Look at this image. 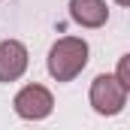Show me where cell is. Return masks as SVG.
<instances>
[{"label":"cell","instance_id":"cell-6","mask_svg":"<svg viewBox=\"0 0 130 130\" xmlns=\"http://www.w3.org/2000/svg\"><path fill=\"white\" fill-rule=\"evenodd\" d=\"M115 76H118L121 85H127V88H130V55H121V58H118V70H115Z\"/></svg>","mask_w":130,"mask_h":130},{"label":"cell","instance_id":"cell-1","mask_svg":"<svg viewBox=\"0 0 130 130\" xmlns=\"http://www.w3.org/2000/svg\"><path fill=\"white\" fill-rule=\"evenodd\" d=\"M88 58H91V45L88 39L82 36H61L55 39V45L48 48V58H45V70L55 82H73L85 67H88Z\"/></svg>","mask_w":130,"mask_h":130},{"label":"cell","instance_id":"cell-3","mask_svg":"<svg viewBox=\"0 0 130 130\" xmlns=\"http://www.w3.org/2000/svg\"><path fill=\"white\" fill-rule=\"evenodd\" d=\"M12 109H15V115L18 118H24V121H42V118H48L52 115V109H55V97H52V91L45 88V85H24L15 100H12Z\"/></svg>","mask_w":130,"mask_h":130},{"label":"cell","instance_id":"cell-7","mask_svg":"<svg viewBox=\"0 0 130 130\" xmlns=\"http://www.w3.org/2000/svg\"><path fill=\"white\" fill-rule=\"evenodd\" d=\"M115 3H118V6H130V0H115Z\"/></svg>","mask_w":130,"mask_h":130},{"label":"cell","instance_id":"cell-5","mask_svg":"<svg viewBox=\"0 0 130 130\" xmlns=\"http://www.w3.org/2000/svg\"><path fill=\"white\" fill-rule=\"evenodd\" d=\"M70 18L79 27L97 30L109 21V6L106 0H70Z\"/></svg>","mask_w":130,"mask_h":130},{"label":"cell","instance_id":"cell-4","mask_svg":"<svg viewBox=\"0 0 130 130\" xmlns=\"http://www.w3.org/2000/svg\"><path fill=\"white\" fill-rule=\"evenodd\" d=\"M30 64V55H27V45L21 39H3L0 42V82L9 85V82H18Z\"/></svg>","mask_w":130,"mask_h":130},{"label":"cell","instance_id":"cell-2","mask_svg":"<svg viewBox=\"0 0 130 130\" xmlns=\"http://www.w3.org/2000/svg\"><path fill=\"white\" fill-rule=\"evenodd\" d=\"M127 94H130V88L118 82L115 73H100L97 79L91 82L88 103H91V109H94L97 115L112 118V115L124 112V106H127Z\"/></svg>","mask_w":130,"mask_h":130}]
</instances>
